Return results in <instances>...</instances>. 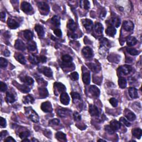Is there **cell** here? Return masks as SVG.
I'll list each match as a JSON object with an SVG mask.
<instances>
[{"label": "cell", "mask_w": 142, "mask_h": 142, "mask_svg": "<svg viewBox=\"0 0 142 142\" xmlns=\"http://www.w3.org/2000/svg\"><path fill=\"white\" fill-rule=\"evenodd\" d=\"M56 138L59 141H67L66 135L63 132H60V131L57 132L56 134Z\"/></svg>", "instance_id": "cell-27"}, {"label": "cell", "mask_w": 142, "mask_h": 142, "mask_svg": "<svg viewBox=\"0 0 142 142\" xmlns=\"http://www.w3.org/2000/svg\"><path fill=\"white\" fill-rule=\"evenodd\" d=\"M81 5H83V8H84L85 10H88L89 8V6H90V3H89V1H81Z\"/></svg>", "instance_id": "cell-46"}, {"label": "cell", "mask_w": 142, "mask_h": 142, "mask_svg": "<svg viewBox=\"0 0 142 142\" xmlns=\"http://www.w3.org/2000/svg\"><path fill=\"white\" fill-rule=\"evenodd\" d=\"M123 27L124 30L129 32V31L133 30L134 27V24L130 21H125L123 22Z\"/></svg>", "instance_id": "cell-4"}, {"label": "cell", "mask_w": 142, "mask_h": 142, "mask_svg": "<svg viewBox=\"0 0 142 142\" xmlns=\"http://www.w3.org/2000/svg\"><path fill=\"white\" fill-rule=\"evenodd\" d=\"M55 88L58 91L59 93H63L66 90V88L64 86L63 84L59 82H56L54 84Z\"/></svg>", "instance_id": "cell-17"}, {"label": "cell", "mask_w": 142, "mask_h": 142, "mask_svg": "<svg viewBox=\"0 0 142 142\" xmlns=\"http://www.w3.org/2000/svg\"><path fill=\"white\" fill-rule=\"evenodd\" d=\"M95 32L97 33H98V34H101V33H103V27L101 23L97 22L95 24Z\"/></svg>", "instance_id": "cell-29"}, {"label": "cell", "mask_w": 142, "mask_h": 142, "mask_svg": "<svg viewBox=\"0 0 142 142\" xmlns=\"http://www.w3.org/2000/svg\"><path fill=\"white\" fill-rule=\"evenodd\" d=\"M52 22L56 26H58L60 25V19L57 16H55L52 17Z\"/></svg>", "instance_id": "cell-39"}, {"label": "cell", "mask_w": 142, "mask_h": 142, "mask_svg": "<svg viewBox=\"0 0 142 142\" xmlns=\"http://www.w3.org/2000/svg\"><path fill=\"white\" fill-rule=\"evenodd\" d=\"M38 60L39 62H41V63H45L47 60V58L44 56H41L38 57Z\"/></svg>", "instance_id": "cell-55"}, {"label": "cell", "mask_w": 142, "mask_h": 142, "mask_svg": "<svg viewBox=\"0 0 142 142\" xmlns=\"http://www.w3.org/2000/svg\"><path fill=\"white\" fill-rule=\"evenodd\" d=\"M132 134L134 137L140 139L142 137V131L140 128H134L132 130Z\"/></svg>", "instance_id": "cell-25"}, {"label": "cell", "mask_w": 142, "mask_h": 142, "mask_svg": "<svg viewBox=\"0 0 142 142\" xmlns=\"http://www.w3.org/2000/svg\"><path fill=\"white\" fill-rule=\"evenodd\" d=\"M21 10L25 13H28L32 10V7L30 3L27 2H23L21 3Z\"/></svg>", "instance_id": "cell-9"}, {"label": "cell", "mask_w": 142, "mask_h": 142, "mask_svg": "<svg viewBox=\"0 0 142 142\" xmlns=\"http://www.w3.org/2000/svg\"><path fill=\"white\" fill-rule=\"evenodd\" d=\"M22 142H30V140H28L27 139H25L22 140Z\"/></svg>", "instance_id": "cell-61"}, {"label": "cell", "mask_w": 142, "mask_h": 142, "mask_svg": "<svg viewBox=\"0 0 142 142\" xmlns=\"http://www.w3.org/2000/svg\"><path fill=\"white\" fill-rule=\"evenodd\" d=\"M28 49L30 51H34L36 49V43L35 42L32 41L28 44Z\"/></svg>", "instance_id": "cell-38"}, {"label": "cell", "mask_w": 142, "mask_h": 142, "mask_svg": "<svg viewBox=\"0 0 142 142\" xmlns=\"http://www.w3.org/2000/svg\"><path fill=\"white\" fill-rule=\"evenodd\" d=\"M35 101V99L33 98L32 96L30 95H28L24 97V103L28 104V103H33Z\"/></svg>", "instance_id": "cell-31"}, {"label": "cell", "mask_w": 142, "mask_h": 142, "mask_svg": "<svg viewBox=\"0 0 142 142\" xmlns=\"http://www.w3.org/2000/svg\"><path fill=\"white\" fill-rule=\"evenodd\" d=\"M6 17V13L5 12H2L1 13V18H5Z\"/></svg>", "instance_id": "cell-60"}, {"label": "cell", "mask_w": 142, "mask_h": 142, "mask_svg": "<svg viewBox=\"0 0 142 142\" xmlns=\"http://www.w3.org/2000/svg\"><path fill=\"white\" fill-rule=\"evenodd\" d=\"M71 96H72V98L73 99H76V100L81 99V95L78 93L74 92H73L71 93Z\"/></svg>", "instance_id": "cell-44"}, {"label": "cell", "mask_w": 142, "mask_h": 142, "mask_svg": "<svg viewBox=\"0 0 142 142\" xmlns=\"http://www.w3.org/2000/svg\"><path fill=\"white\" fill-rule=\"evenodd\" d=\"M88 66H89V67L91 68V69L93 71H96L97 70V66H95V64H88Z\"/></svg>", "instance_id": "cell-56"}, {"label": "cell", "mask_w": 142, "mask_h": 142, "mask_svg": "<svg viewBox=\"0 0 142 142\" xmlns=\"http://www.w3.org/2000/svg\"><path fill=\"white\" fill-rule=\"evenodd\" d=\"M0 125H1L2 128H5L6 126V119L3 117H1V119H0Z\"/></svg>", "instance_id": "cell-52"}, {"label": "cell", "mask_w": 142, "mask_h": 142, "mask_svg": "<svg viewBox=\"0 0 142 142\" xmlns=\"http://www.w3.org/2000/svg\"><path fill=\"white\" fill-rule=\"evenodd\" d=\"M67 27L71 31H72V32H74V31H76L77 28L76 24H75L74 21L72 19L69 20V21L67 24Z\"/></svg>", "instance_id": "cell-28"}, {"label": "cell", "mask_w": 142, "mask_h": 142, "mask_svg": "<svg viewBox=\"0 0 142 142\" xmlns=\"http://www.w3.org/2000/svg\"><path fill=\"white\" fill-rule=\"evenodd\" d=\"M41 72L42 73L47 77H52L53 75V72L51 70V69L47 67H43L42 68H41Z\"/></svg>", "instance_id": "cell-12"}, {"label": "cell", "mask_w": 142, "mask_h": 142, "mask_svg": "<svg viewBox=\"0 0 142 142\" xmlns=\"http://www.w3.org/2000/svg\"><path fill=\"white\" fill-rule=\"evenodd\" d=\"M109 102H110V103L112 104V106H114V107H116V106H118V101L116 98H112L110 99Z\"/></svg>", "instance_id": "cell-48"}, {"label": "cell", "mask_w": 142, "mask_h": 142, "mask_svg": "<svg viewBox=\"0 0 142 142\" xmlns=\"http://www.w3.org/2000/svg\"><path fill=\"white\" fill-rule=\"evenodd\" d=\"M132 70V67L130 66L129 65H124L123 66H120L118 69L119 72L120 73L124 75H127L131 72Z\"/></svg>", "instance_id": "cell-5"}, {"label": "cell", "mask_w": 142, "mask_h": 142, "mask_svg": "<svg viewBox=\"0 0 142 142\" xmlns=\"http://www.w3.org/2000/svg\"><path fill=\"white\" fill-rule=\"evenodd\" d=\"M62 59L64 63H70L72 61V58L68 55H65L62 56Z\"/></svg>", "instance_id": "cell-36"}, {"label": "cell", "mask_w": 142, "mask_h": 142, "mask_svg": "<svg viewBox=\"0 0 142 142\" xmlns=\"http://www.w3.org/2000/svg\"><path fill=\"white\" fill-rule=\"evenodd\" d=\"M104 129H105V130L106 131V132H107L108 133H109V134H113L115 131L110 126H105V128H104Z\"/></svg>", "instance_id": "cell-47"}, {"label": "cell", "mask_w": 142, "mask_h": 142, "mask_svg": "<svg viewBox=\"0 0 142 142\" xmlns=\"http://www.w3.org/2000/svg\"><path fill=\"white\" fill-rule=\"evenodd\" d=\"M54 33H55V35L56 36H57L58 37H60L62 35V33L61 30H59V29H58V28L55 30V31H54Z\"/></svg>", "instance_id": "cell-53"}, {"label": "cell", "mask_w": 142, "mask_h": 142, "mask_svg": "<svg viewBox=\"0 0 142 142\" xmlns=\"http://www.w3.org/2000/svg\"><path fill=\"white\" fill-rule=\"evenodd\" d=\"M73 117L75 120L78 121V120H80L81 119V115L79 114L77 112H74V114H73Z\"/></svg>", "instance_id": "cell-54"}, {"label": "cell", "mask_w": 142, "mask_h": 142, "mask_svg": "<svg viewBox=\"0 0 142 142\" xmlns=\"http://www.w3.org/2000/svg\"><path fill=\"white\" fill-rule=\"evenodd\" d=\"M6 101L8 103H12L16 101V97L13 94L10 92H7L6 93Z\"/></svg>", "instance_id": "cell-23"}, {"label": "cell", "mask_w": 142, "mask_h": 142, "mask_svg": "<svg viewBox=\"0 0 142 142\" xmlns=\"http://www.w3.org/2000/svg\"><path fill=\"white\" fill-rule=\"evenodd\" d=\"M137 39L134 37H129L127 39V43L128 46H133L137 44Z\"/></svg>", "instance_id": "cell-24"}, {"label": "cell", "mask_w": 142, "mask_h": 142, "mask_svg": "<svg viewBox=\"0 0 142 142\" xmlns=\"http://www.w3.org/2000/svg\"><path fill=\"white\" fill-rule=\"evenodd\" d=\"M70 110L66 108H60L57 110V114L60 117H66L70 113Z\"/></svg>", "instance_id": "cell-14"}, {"label": "cell", "mask_w": 142, "mask_h": 142, "mask_svg": "<svg viewBox=\"0 0 142 142\" xmlns=\"http://www.w3.org/2000/svg\"><path fill=\"white\" fill-rule=\"evenodd\" d=\"M7 131H2V132L1 133V138H2L3 137H5L6 135H7Z\"/></svg>", "instance_id": "cell-58"}, {"label": "cell", "mask_w": 142, "mask_h": 142, "mask_svg": "<svg viewBox=\"0 0 142 142\" xmlns=\"http://www.w3.org/2000/svg\"><path fill=\"white\" fill-rule=\"evenodd\" d=\"M7 64H8V62H7V60L5 59V58H2V57L0 58V66H1L2 68L6 67L7 66Z\"/></svg>", "instance_id": "cell-41"}, {"label": "cell", "mask_w": 142, "mask_h": 142, "mask_svg": "<svg viewBox=\"0 0 142 142\" xmlns=\"http://www.w3.org/2000/svg\"><path fill=\"white\" fill-rule=\"evenodd\" d=\"M41 108L44 112L46 113H51L53 111V108H52V104L48 101L43 102V103L41 104Z\"/></svg>", "instance_id": "cell-2"}, {"label": "cell", "mask_w": 142, "mask_h": 142, "mask_svg": "<svg viewBox=\"0 0 142 142\" xmlns=\"http://www.w3.org/2000/svg\"><path fill=\"white\" fill-rule=\"evenodd\" d=\"M128 93L130 97L133 99H136L138 97V90L134 87H130L128 89Z\"/></svg>", "instance_id": "cell-13"}, {"label": "cell", "mask_w": 142, "mask_h": 142, "mask_svg": "<svg viewBox=\"0 0 142 142\" xmlns=\"http://www.w3.org/2000/svg\"><path fill=\"white\" fill-rule=\"evenodd\" d=\"M59 120L58 119H53L49 121V124L51 125H58L59 124Z\"/></svg>", "instance_id": "cell-49"}, {"label": "cell", "mask_w": 142, "mask_h": 142, "mask_svg": "<svg viewBox=\"0 0 142 142\" xmlns=\"http://www.w3.org/2000/svg\"><path fill=\"white\" fill-rule=\"evenodd\" d=\"M89 112L92 116H98L99 115V111L98 108L95 105L91 104L89 106Z\"/></svg>", "instance_id": "cell-8"}, {"label": "cell", "mask_w": 142, "mask_h": 142, "mask_svg": "<svg viewBox=\"0 0 142 142\" xmlns=\"http://www.w3.org/2000/svg\"><path fill=\"white\" fill-rule=\"evenodd\" d=\"M82 52L83 56L86 58H91L93 56L92 49L89 47H85L83 48Z\"/></svg>", "instance_id": "cell-3"}, {"label": "cell", "mask_w": 142, "mask_h": 142, "mask_svg": "<svg viewBox=\"0 0 142 142\" xmlns=\"http://www.w3.org/2000/svg\"><path fill=\"white\" fill-rule=\"evenodd\" d=\"M98 142H106V141H104V140H103V139H99Z\"/></svg>", "instance_id": "cell-62"}, {"label": "cell", "mask_w": 142, "mask_h": 142, "mask_svg": "<svg viewBox=\"0 0 142 142\" xmlns=\"http://www.w3.org/2000/svg\"><path fill=\"white\" fill-rule=\"evenodd\" d=\"M119 120L121 122L125 125V126H126L127 127H130V123H129L128 120H126L124 117H121Z\"/></svg>", "instance_id": "cell-51"}, {"label": "cell", "mask_w": 142, "mask_h": 142, "mask_svg": "<svg viewBox=\"0 0 142 142\" xmlns=\"http://www.w3.org/2000/svg\"><path fill=\"white\" fill-rule=\"evenodd\" d=\"M7 90V85L5 84V83L1 82L0 83V91L1 92H4Z\"/></svg>", "instance_id": "cell-50"}, {"label": "cell", "mask_w": 142, "mask_h": 142, "mask_svg": "<svg viewBox=\"0 0 142 142\" xmlns=\"http://www.w3.org/2000/svg\"><path fill=\"white\" fill-rule=\"evenodd\" d=\"M19 89L22 92L24 93H28L30 91V89L25 85H21V86L19 87Z\"/></svg>", "instance_id": "cell-42"}, {"label": "cell", "mask_w": 142, "mask_h": 142, "mask_svg": "<svg viewBox=\"0 0 142 142\" xmlns=\"http://www.w3.org/2000/svg\"><path fill=\"white\" fill-rule=\"evenodd\" d=\"M24 38H26L27 40H28V41L32 40L33 36V33L32 32H31V31L29 30H26L24 31Z\"/></svg>", "instance_id": "cell-30"}, {"label": "cell", "mask_w": 142, "mask_h": 142, "mask_svg": "<svg viewBox=\"0 0 142 142\" xmlns=\"http://www.w3.org/2000/svg\"><path fill=\"white\" fill-rule=\"evenodd\" d=\"M116 29L113 26H109L106 28V33L109 36L113 37L116 34Z\"/></svg>", "instance_id": "cell-21"}, {"label": "cell", "mask_w": 142, "mask_h": 142, "mask_svg": "<svg viewBox=\"0 0 142 142\" xmlns=\"http://www.w3.org/2000/svg\"><path fill=\"white\" fill-rule=\"evenodd\" d=\"M60 102L63 104V105L67 106L70 103V98L69 97L68 95L66 92H63L61 94L60 97Z\"/></svg>", "instance_id": "cell-6"}, {"label": "cell", "mask_w": 142, "mask_h": 142, "mask_svg": "<svg viewBox=\"0 0 142 142\" xmlns=\"http://www.w3.org/2000/svg\"><path fill=\"white\" fill-rule=\"evenodd\" d=\"M126 117H127V119L130 121L134 120L135 118H136V116H135V114L133 113V112H130V110H129V112L126 114Z\"/></svg>", "instance_id": "cell-33"}, {"label": "cell", "mask_w": 142, "mask_h": 142, "mask_svg": "<svg viewBox=\"0 0 142 142\" xmlns=\"http://www.w3.org/2000/svg\"><path fill=\"white\" fill-rule=\"evenodd\" d=\"M127 51L132 56H136L139 53V51L135 48H127Z\"/></svg>", "instance_id": "cell-37"}, {"label": "cell", "mask_w": 142, "mask_h": 142, "mask_svg": "<svg viewBox=\"0 0 142 142\" xmlns=\"http://www.w3.org/2000/svg\"><path fill=\"white\" fill-rule=\"evenodd\" d=\"M119 86L121 88H124L127 87V81L126 79L124 78H120L119 79L118 81Z\"/></svg>", "instance_id": "cell-35"}, {"label": "cell", "mask_w": 142, "mask_h": 142, "mask_svg": "<svg viewBox=\"0 0 142 142\" xmlns=\"http://www.w3.org/2000/svg\"><path fill=\"white\" fill-rule=\"evenodd\" d=\"M25 112H26V114L28 117L34 123H38L39 122V118L38 115L36 113L32 108L31 107L25 108Z\"/></svg>", "instance_id": "cell-1"}, {"label": "cell", "mask_w": 142, "mask_h": 142, "mask_svg": "<svg viewBox=\"0 0 142 142\" xmlns=\"http://www.w3.org/2000/svg\"><path fill=\"white\" fill-rule=\"evenodd\" d=\"M23 82H24L26 84H27L29 85L33 84V83H34V80H33V78H31V77L29 76H26L24 77V78H23V80H22Z\"/></svg>", "instance_id": "cell-34"}, {"label": "cell", "mask_w": 142, "mask_h": 142, "mask_svg": "<svg viewBox=\"0 0 142 142\" xmlns=\"http://www.w3.org/2000/svg\"><path fill=\"white\" fill-rule=\"evenodd\" d=\"M89 92L92 95L95 97H98L100 95V90L95 85H91L89 88Z\"/></svg>", "instance_id": "cell-10"}, {"label": "cell", "mask_w": 142, "mask_h": 142, "mask_svg": "<svg viewBox=\"0 0 142 142\" xmlns=\"http://www.w3.org/2000/svg\"><path fill=\"white\" fill-rule=\"evenodd\" d=\"M7 24L8 27L11 29H16L19 27V24L12 18H8L7 20Z\"/></svg>", "instance_id": "cell-11"}, {"label": "cell", "mask_w": 142, "mask_h": 142, "mask_svg": "<svg viewBox=\"0 0 142 142\" xmlns=\"http://www.w3.org/2000/svg\"><path fill=\"white\" fill-rule=\"evenodd\" d=\"M70 77L73 81H77L79 78V74L76 72H73L70 74Z\"/></svg>", "instance_id": "cell-45"}, {"label": "cell", "mask_w": 142, "mask_h": 142, "mask_svg": "<svg viewBox=\"0 0 142 142\" xmlns=\"http://www.w3.org/2000/svg\"><path fill=\"white\" fill-rule=\"evenodd\" d=\"M30 135V132L28 131H24L20 133L19 136L21 139L27 138Z\"/></svg>", "instance_id": "cell-43"}, {"label": "cell", "mask_w": 142, "mask_h": 142, "mask_svg": "<svg viewBox=\"0 0 142 142\" xmlns=\"http://www.w3.org/2000/svg\"><path fill=\"white\" fill-rule=\"evenodd\" d=\"M82 24L85 28L87 31H91L93 27V23L92 21L89 19H84L82 20Z\"/></svg>", "instance_id": "cell-7"}, {"label": "cell", "mask_w": 142, "mask_h": 142, "mask_svg": "<svg viewBox=\"0 0 142 142\" xmlns=\"http://www.w3.org/2000/svg\"><path fill=\"white\" fill-rule=\"evenodd\" d=\"M29 60H30V62L33 64H38L39 63V60H38V57H36L34 55H31L29 57Z\"/></svg>", "instance_id": "cell-32"}, {"label": "cell", "mask_w": 142, "mask_h": 142, "mask_svg": "<svg viewBox=\"0 0 142 142\" xmlns=\"http://www.w3.org/2000/svg\"><path fill=\"white\" fill-rule=\"evenodd\" d=\"M15 58L17 59V60H18V61L21 64H25L26 63V59H25L24 57L22 55V54H20V53L16 54Z\"/></svg>", "instance_id": "cell-26"}, {"label": "cell", "mask_w": 142, "mask_h": 142, "mask_svg": "<svg viewBox=\"0 0 142 142\" xmlns=\"http://www.w3.org/2000/svg\"><path fill=\"white\" fill-rule=\"evenodd\" d=\"M90 73L89 72H85L83 73L82 76L83 82L85 84H89L90 83Z\"/></svg>", "instance_id": "cell-20"}, {"label": "cell", "mask_w": 142, "mask_h": 142, "mask_svg": "<svg viewBox=\"0 0 142 142\" xmlns=\"http://www.w3.org/2000/svg\"><path fill=\"white\" fill-rule=\"evenodd\" d=\"M38 92L39 93V96L42 98H45L48 95V92L45 88H39L38 89Z\"/></svg>", "instance_id": "cell-22"}, {"label": "cell", "mask_w": 142, "mask_h": 142, "mask_svg": "<svg viewBox=\"0 0 142 142\" xmlns=\"http://www.w3.org/2000/svg\"><path fill=\"white\" fill-rule=\"evenodd\" d=\"M38 8L41 10L45 12H49V7L46 3L43 2H40L38 3Z\"/></svg>", "instance_id": "cell-19"}, {"label": "cell", "mask_w": 142, "mask_h": 142, "mask_svg": "<svg viewBox=\"0 0 142 142\" xmlns=\"http://www.w3.org/2000/svg\"><path fill=\"white\" fill-rule=\"evenodd\" d=\"M5 142H16V141L12 137H8L5 140Z\"/></svg>", "instance_id": "cell-57"}, {"label": "cell", "mask_w": 142, "mask_h": 142, "mask_svg": "<svg viewBox=\"0 0 142 142\" xmlns=\"http://www.w3.org/2000/svg\"><path fill=\"white\" fill-rule=\"evenodd\" d=\"M35 29L39 37L42 38V37H44V36H45V31H44V29L42 26L39 24H36L35 26Z\"/></svg>", "instance_id": "cell-16"}, {"label": "cell", "mask_w": 142, "mask_h": 142, "mask_svg": "<svg viewBox=\"0 0 142 142\" xmlns=\"http://www.w3.org/2000/svg\"><path fill=\"white\" fill-rule=\"evenodd\" d=\"M14 47H15L17 49L22 51H24L25 49H26V47H25L24 43L22 41H21L20 39H17V40L16 41Z\"/></svg>", "instance_id": "cell-15"}, {"label": "cell", "mask_w": 142, "mask_h": 142, "mask_svg": "<svg viewBox=\"0 0 142 142\" xmlns=\"http://www.w3.org/2000/svg\"><path fill=\"white\" fill-rule=\"evenodd\" d=\"M110 126L114 131L118 130L121 127V124L117 120H113L110 122Z\"/></svg>", "instance_id": "cell-18"}, {"label": "cell", "mask_w": 142, "mask_h": 142, "mask_svg": "<svg viewBox=\"0 0 142 142\" xmlns=\"http://www.w3.org/2000/svg\"><path fill=\"white\" fill-rule=\"evenodd\" d=\"M112 24L116 27H119L120 24V20L118 18H114L112 20Z\"/></svg>", "instance_id": "cell-40"}, {"label": "cell", "mask_w": 142, "mask_h": 142, "mask_svg": "<svg viewBox=\"0 0 142 142\" xmlns=\"http://www.w3.org/2000/svg\"><path fill=\"white\" fill-rule=\"evenodd\" d=\"M10 55V52L9 51H8L7 49L5 50V51H4V53H3V55L5 56H6V57H8V56H9Z\"/></svg>", "instance_id": "cell-59"}]
</instances>
